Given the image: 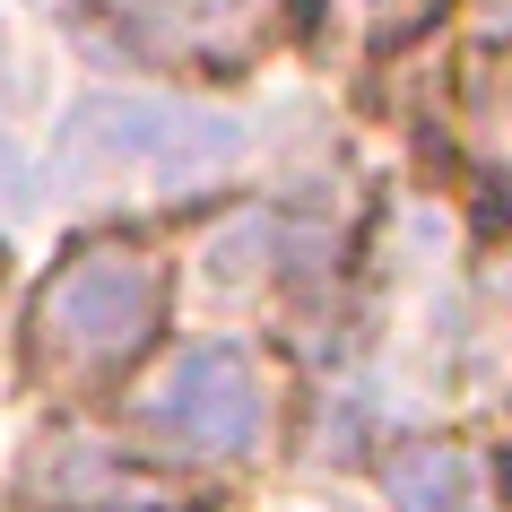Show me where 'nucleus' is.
Listing matches in <instances>:
<instances>
[{
  "label": "nucleus",
  "instance_id": "obj_6",
  "mask_svg": "<svg viewBox=\"0 0 512 512\" xmlns=\"http://www.w3.org/2000/svg\"><path fill=\"white\" fill-rule=\"evenodd\" d=\"M382 486H391V504H400V512H495L486 460L469 452V443H452V434L400 443L391 469H382Z\"/></svg>",
  "mask_w": 512,
  "mask_h": 512
},
{
  "label": "nucleus",
  "instance_id": "obj_3",
  "mask_svg": "<svg viewBox=\"0 0 512 512\" xmlns=\"http://www.w3.org/2000/svg\"><path fill=\"white\" fill-rule=\"evenodd\" d=\"M139 426L174 460H243L270 426V400L243 348H183L139 391Z\"/></svg>",
  "mask_w": 512,
  "mask_h": 512
},
{
  "label": "nucleus",
  "instance_id": "obj_7",
  "mask_svg": "<svg viewBox=\"0 0 512 512\" xmlns=\"http://www.w3.org/2000/svg\"><path fill=\"white\" fill-rule=\"evenodd\" d=\"M443 9V0H322V27L348 44H400Z\"/></svg>",
  "mask_w": 512,
  "mask_h": 512
},
{
  "label": "nucleus",
  "instance_id": "obj_1",
  "mask_svg": "<svg viewBox=\"0 0 512 512\" xmlns=\"http://www.w3.org/2000/svg\"><path fill=\"white\" fill-rule=\"evenodd\" d=\"M243 165V122L174 96L105 87L61 131V183L79 200H183Z\"/></svg>",
  "mask_w": 512,
  "mask_h": 512
},
{
  "label": "nucleus",
  "instance_id": "obj_5",
  "mask_svg": "<svg viewBox=\"0 0 512 512\" xmlns=\"http://www.w3.org/2000/svg\"><path fill=\"white\" fill-rule=\"evenodd\" d=\"M27 504H53V512H157L165 486L139 478L105 434H44L27 452Z\"/></svg>",
  "mask_w": 512,
  "mask_h": 512
},
{
  "label": "nucleus",
  "instance_id": "obj_4",
  "mask_svg": "<svg viewBox=\"0 0 512 512\" xmlns=\"http://www.w3.org/2000/svg\"><path fill=\"white\" fill-rule=\"evenodd\" d=\"M122 44H139L148 61H243L261 53V35L278 27L287 0H96Z\"/></svg>",
  "mask_w": 512,
  "mask_h": 512
},
{
  "label": "nucleus",
  "instance_id": "obj_2",
  "mask_svg": "<svg viewBox=\"0 0 512 512\" xmlns=\"http://www.w3.org/2000/svg\"><path fill=\"white\" fill-rule=\"evenodd\" d=\"M165 322V270L139 243H79L27 313V356L61 391H96L131 356H148Z\"/></svg>",
  "mask_w": 512,
  "mask_h": 512
},
{
  "label": "nucleus",
  "instance_id": "obj_8",
  "mask_svg": "<svg viewBox=\"0 0 512 512\" xmlns=\"http://www.w3.org/2000/svg\"><path fill=\"white\" fill-rule=\"evenodd\" d=\"M18 191H27V165H18V148L0 139V209H18Z\"/></svg>",
  "mask_w": 512,
  "mask_h": 512
}]
</instances>
